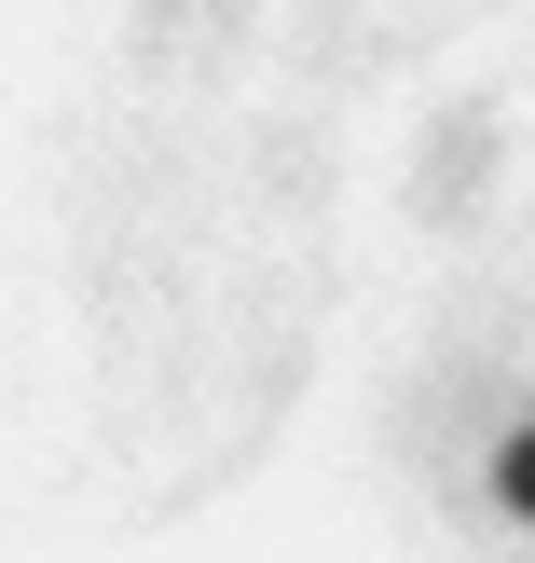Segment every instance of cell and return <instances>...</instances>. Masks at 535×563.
<instances>
[{"mask_svg":"<svg viewBox=\"0 0 535 563\" xmlns=\"http://www.w3.org/2000/svg\"><path fill=\"white\" fill-rule=\"evenodd\" d=\"M494 495H509V509H522V522H535V427H522V440H509V454H494Z\"/></svg>","mask_w":535,"mask_h":563,"instance_id":"6da1fadb","label":"cell"}]
</instances>
